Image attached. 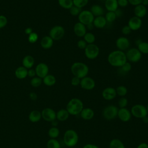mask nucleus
<instances>
[{"label":"nucleus","instance_id":"nucleus-1","mask_svg":"<svg viewBox=\"0 0 148 148\" xmlns=\"http://www.w3.org/2000/svg\"><path fill=\"white\" fill-rule=\"evenodd\" d=\"M108 63L114 67H121L127 61V57L124 51L116 50L111 51L108 56Z\"/></svg>","mask_w":148,"mask_h":148},{"label":"nucleus","instance_id":"nucleus-2","mask_svg":"<svg viewBox=\"0 0 148 148\" xmlns=\"http://www.w3.org/2000/svg\"><path fill=\"white\" fill-rule=\"evenodd\" d=\"M71 71L73 76L82 79L87 76L89 68L87 65L82 62H75L71 66Z\"/></svg>","mask_w":148,"mask_h":148},{"label":"nucleus","instance_id":"nucleus-3","mask_svg":"<svg viewBox=\"0 0 148 148\" xmlns=\"http://www.w3.org/2000/svg\"><path fill=\"white\" fill-rule=\"evenodd\" d=\"M83 109V103L77 98H72L68 102L66 109L71 115L76 116L80 113Z\"/></svg>","mask_w":148,"mask_h":148},{"label":"nucleus","instance_id":"nucleus-4","mask_svg":"<svg viewBox=\"0 0 148 148\" xmlns=\"http://www.w3.org/2000/svg\"><path fill=\"white\" fill-rule=\"evenodd\" d=\"M78 140V134L74 130L69 129L65 132L63 136V142L67 147H74L77 144Z\"/></svg>","mask_w":148,"mask_h":148},{"label":"nucleus","instance_id":"nucleus-5","mask_svg":"<svg viewBox=\"0 0 148 148\" xmlns=\"http://www.w3.org/2000/svg\"><path fill=\"white\" fill-rule=\"evenodd\" d=\"M84 50L85 56L89 60H94L97 58L100 52L99 47L94 43L88 44Z\"/></svg>","mask_w":148,"mask_h":148},{"label":"nucleus","instance_id":"nucleus-6","mask_svg":"<svg viewBox=\"0 0 148 148\" xmlns=\"http://www.w3.org/2000/svg\"><path fill=\"white\" fill-rule=\"evenodd\" d=\"M125 55L127 61L131 63L138 62L141 60L142 56V53L135 47L128 49L125 53Z\"/></svg>","mask_w":148,"mask_h":148},{"label":"nucleus","instance_id":"nucleus-7","mask_svg":"<svg viewBox=\"0 0 148 148\" xmlns=\"http://www.w3.org/2000/svg\"><path fill=\"white\" fill-rule=\"evenodd\" d=\"M132 116L138 119H143L147 116L146 107L142 104L134 105L131 109Z\"/></svg>","mask_w":148,"mask_h":148},{"label":"nucleus","instance_id":"nucleus-8","mask_svg":"<svg viewBox=\"0 0 148 148\" xmlns=\"http://www.w3.org/2000/svg\"><path fill=\"white\" fill-rule=\"evenodd\" d=\"M118 108L113 105H110L105 108L102 111L103 117L107 120H112L117 117Z\"/></svg>","mask_w":148,"mask_h":148},{"label":"nucleus","instance_id":"nucleus-9","mask_svg":"<svg viewBox=\"0 0 148 148\" xmlns=\"http://www.w3.org/2000/svg\"><path fill=\"white\" fill-rule=\"evenodd\" d=\"M65 35V29L64 27L60 25L53 27L49 31V36L53 40H59L61 39Z\"/></svg>","mask_w":148,"mask_h":148},{"label":"nucleus","instance_id":"nucleus-10","mask_svg":"<svg viewBox=\"0 0 148 148\" xmlns=\"http://www.w3.org/2000/svg\"><path fill=\"white\" fill-rule=\"evenodd\" d=\"M77 17L79 22L82 23L85 25L92 23L95 17L90 11V10H82Z\"/></svg>","mask_w":148,"mask_h":148},{"label":"nucleus","instance_id":"nucleus-11","mask_svg":"<svg viewBox=\"0 0 148 148\" xmlns=\"http://www.w3.org/2000/svg\"><path fill=\"white\" fill-rule=\"evenodd\" d=\"M42 118L46 121L52 122L56 119V112L50 108H44L41 112Z\"/></svg>","mask_w":148,"mask_h":148},{"label":"nucleus","instance_id":"nucleus-12","mask_svg":"<svg viewBox=\"0 0 148 148\" xmlns=\"http://www.w3.org/2000/svg\"><path fill=\"white\" fill-rule=\"evenodd\" d=\"M116 46L117 50L124 51L130 48V41L125 36L119 37L116 40Z\"/></svg>","mask_w":148,"mask_h":148},{"label":"nucleus","instance_id":"nucleus-13","mask_svg":"<svg viewBox=\"0 0 148 148\" xmlns=\"http://www.w3.org/2000/svg\"><path fill=\"white\" fill-rule=\"evenodd\" d=\"M80 86L84 90H91L95 86V82L92 78L87 76L81 79Z\"/></svg>","mask_w":148,"mask_h":148},{"label":"nucleus","instance_id":"nucleus-14","mask_svg":"<svg viewBox=\"0 0 148 148\" xmlns=\"http://www.w3.org/2000/svg\"><path fill=\"white\" fill-rule=\"evenodd\" d=\"M35 70L36 72V76L43 79L49 74V69L46 64L40 62L37 65Z\"/></svg>","mask_w":148,"mask_h":148},{"label":"nucleus","instance_id":"nucleus-15","mask_svg":"<svg viewBox=\"0 0 148 148\" xmlns=\"http://www.w3.org/2000/svg\"><path fill=\"white\" fill-rule=\"evenodd\" d=\"M127 25L131 28V31H135L141 28L142 25V21L141 18L134 16L129 19Z\"/></svg>","mask_w":148,"mask_h":148},{"label":"nucleus","instance_id":"nucleus-16","mask_svg":"<svg viewBox=\"0 0 148 148\" xmlns=\"http://www.w3.org/2000/svg\"><path fill=\"white\" fill-rule=\"evenodd\" d=\"M117 95L116 89L112 87H108L103 90L102 96L103 98L106 101L113 99Z\"/></svg>","mask_w":148,"mask_h":148},{"label":"nucleus","instance_id":"nucleus-17","mask_svg":"<svg viewBox=\"0 0 148 148\" xmlns=\"http://www.w3.org/2000/svg\"><path fill=\"white\" fill-rule=\"evenodd\" d=\"M131 116L132 114L131 112L126 108L119 109L117 117L121 121L123 122H127L130 120Z\"/></svg>","mask_w":148,"mask_h":148},{"label":"nucleus","instance_id":"nucleus-18","mask_svg":"<svg viewBox=\"0 0 148 148\" xmlns=\"http://www.w3.org/2000/svg\"><path fill=\"white\" fill-rule=\"evenodd\" d=\"M74 34L78 37H83L87 32L86 25L80 22H77L73 26Z\"/></svg>","mask_w":148,"mask_h":148},{"label":"nucleus","instance_id":"nucleus-19","mask_svg":"<svg viewBox=\"0 0 148 148\" xmlns=\"http://www.w3.org/2000/svg\"><path fill=\"white\" fill-rule=\"evenodd\" d=\"M147 12V10L146 6H145L142 4H139L135 6L134 9V13L135 16H136L141 19L142 18L146 16Z\"/></svg>","mask_w":148,"mask_h":148},{"label":"nucleus","instance_id":"nucleus-20","mask_svg":"<svg viewBox=\"0 0 148 148\" xmlns=\"http://www.w3.org/2000/svg\"><path fill=\"white\" fill-rule=\"evenodd\" d=\"M81 117L84 120H90L94 116V111L90 108H83L80 113Z\"/></svg>","mask_w":148,"mask_h":148},{"label":"nucleus","instance_id":"nucleus-21","mask_svg":"<svg viewBox=\"0 0 148 148\" xmlns=\"http://www.w3.org/2000/svg\"><path fill=\"white\" fill-rule=\"evenodd\" d=\"M92 24L97 28H103L106 26L107 22L103 16H100L94 17Z\"/></svg>","mask_w":148,"mask_h":148},{"label":"nucleus","instance_id":"nucleus-22","mask_svg":"<svg viewBox=\"0 0 148 148\" xmlns=\"http://www.w3.org/2000/svg\"><path fill=\"white\" fill-rule=\"evenodd\" d=\"M105 7L108 12H115L118 8L117 0H105Z\"/></svg>","mask_w":148,"mask_h":148},{"label":"nucleus","instance_id":"nucleus-23","mask_svg":"<svg viewBox=\"0 0 148 148\" xmlns=\"http://www.w3.org/2000/svg\"><path fill=\"white\" fill-rule=\"evenodd\" d=\"M53 43L54 40L49 35L44 36L40 41V45L44 49H50L53 46Z\"/></svg>","mask_w":148,"mask_h":148},{"label":"nucleus","instance_id":"nucleus-24","mask_svg":"<svg viewBox=\"0 0 148 148\" xmlns=\"http://www.w3.org/2000/svg\"><path fill=\"white\" fill-rule=\"evenodd\" d=\"M29 120L32 123H37L42 119L41 112L38 110H32L28 115Z\"/></svg>","mask_w":148,"mask_h":148},{"label":"nucleus","instance_id":"nucleus-25","mask_svg":"<svg viewBox=\"0 0 148 148\" xmlns=\"http://www.w3.org/2000/svg\"><path fill=\"white\" fill-rule=\"evenodd\" d=\"M90 11L93 14L94 17L103 16L104 13L103 8L99 5L95 4L91 6Z\"/></svg>","mask_w":148,"mask_h":148},{"label":"nucleus","instance_id":"nucleus-26","mask_svg":"<svg viewBox=\"0 0 148 148\" xmlns=\"http://www.w3.org/2000/svg\"><path fill=\"white\" fill-rule=\"evenodd\" d=\"M14 74L18 79H25L28 76V69L23 66H19L16 69Z\"/></svg>","mask_w":148,"mask_h":148},{"label":"nucleus","instance_id":"nucleus-27","mask_svg":"<svg viewBox=\"0 0 148 148\" xmlns=\"http://www.w3.org/2000/svg\"><path fill=\"white\" fill-rule=\"evenodd\" d=\"M34 62H35L34 58H33L32 56L29 55L25 56L23 58L22 61L23 66L25 68H27V69L32 68L34 65Z\"/></svg>","mask_w":148,"mask_h":148},{"label":"nucleus","instance_id":"nucleus-28","mask_svg":"<svg viewBox=\"0 0 148 148\" xmlns=\"http://www.w3.org/2000/svg\"><path fill=\"white\" fill-rule=\"evenodd\" d=\"M69 115L66 109H61L56 113V119L59 121H65L69 118Z\"/></svg>","mask_w":148,"mask_h":148},{"label":"nucleus","instance_id":"nucleus-29","mask_svg":"<svg viewBox=\"0 0 148 148\" xmlns=\"http://www.w3.org/2000/svg\"><path fill=\"white\" fill-rule=\"evenodd\" d=\"M42 82L47 86H53L56 83V79L54 75L48 74L42 79Z\"/></svg>","mask_w":148,"mask_h":148},{"label":"nucleus","instance_id":"nucleus-30","mask_svg":"<svg viewBox=\"0 0 148 148\" xmlns=\"http://www.w3.org/2000/svg\"><path fill=\"white\" fill-rule=\"evenodd\" d=\"M109 148H125L124 143L119 139H113L110 140Z\"/></svg>","mask_w":148,"mask_h":148},{"label":"nucleus","instance_id":"nucleus-31","mask_svg":"<svg viewBox=\"0 0 148 148\" xmlns=\"http://www.w3.org/2000/svg\"><path fill=\"white\" fill-rule=\"evenodd\" d=\"M137 49L142 53V54H148V42L140 41L138 43Z\"/></svg>","mask_w":148,"mask_h":148},{"label":"nucleus","instance_id":"nucleus-32","mask_svg":"<svg viewBox=\"0 0 148 148\" xmlns=\"http://www.w3.org/2000/svg\"><path fill=\"white\" fill-rule=\"evenodd\" d=\"M58 5L63 9H69L73 5V0H58Z\"/></svg>","mask_w":148,"mask_h":148},{"label":"nucleus","instance_id":"nucleus-33","mask_svg":"<svg viewBox=\"0 0 148 148\" xmlns=\"http://www.w3.org/2000/svg\"><path fill=\"white\" fill-rule=\"evenodd\" d=\"M83 38L87 45L92 44L95 40V36L94 34L91 32H87Z\"/></svg>","mask_w":148,"mask_h":148},{"label":"nucleus","instance_id":"nucleus-34","mask_svg":"<svg viewBox=\"0 0 148 148\" xmlns=\"http://www.w3.org/2000/svg\"><path fill=\"white\" fill-rule=\"evenodd\" d=\"M59 135L60 130L56 127H52L48 131V135L51 139H56Z\"/></svg>","mask_w":148,"mask_h":148},{"label":"nucleus","instance_id":"nucleus-35","mask_svg":"<svg viewBox=\"0 0 148 148\" xmlns=\"http://www.w3.org/2000/svg\"><path fill=\"white\" fill-rule=\"evenodd\" d=\"M47 148H61V145L56 139H50L46 143Z\"/></svg>","mask_w":148,"mask_h":148},{"label":"nucleus","instance_id":"nucleus-36","mask_svg":"<svg viewBox=\"0 0 148 148\" xmlns=\"http://www.w3.org/2000/svg\"><path fill=\"white\" fill-rule=\"evenodd\" d=\"M104 17L106 19V22L109 23L114 22L117 18L115 12H107Z\"/></svg>","mask_w":148,"mask_h":148},{"label":"nucleus","instance_id":"nucleus-37","mask_svg":"<svg viewBox=\"0 0 148 148\" xmlns=\"http://www.w3.org/2000/svg\"><path fill=\"white\" fill-rule=\"evenodd\" d=\"M116 91L117 95H118L119 96H120L121 97H125L127 95V92H128L127 88L125 86H123V85L118 86L116 88Z\"/></svg>","mask_w":148,"mask_h":148},{"label":"nucleus","instance_id":"nucleus-38","mask_svg":"<svg viewBox=\"0 0 148 148\" xmlns=\"http://www.w3.org/2000/svg\"><path fill=\"white\" fill-rule=\"evenodd\" d=\"M42 79L38 77V76H35L32 77L31 80L30 84L31 85L34 87H39L42 83Z\"/></svg>","mask_w":148,"mask_h":148},{"label":"nucleus","instance_id":"nucleus-39","mask_svg":"<svg viewBox=\"0 0 148 148\" xmlns=\"http://www.w3.org/2000/svg\"><path fill=\"white\" fill-rule=\"evenodd\" d=\"M88 3V0H73V5L80 9L86 6Z\"/></svg>","mask_w":148,"mask_h":148},{"label":"nucleus","instance_id":"nucleus-40","mask_svg":"<svg viewBox=\"0 0 148 148\" xmlns=\"http://www.w3.org/2000/svg\"><path fill=\"white\" fill-rule=\"evenodd\" d=\"M69 13L70 14L73 16H78L79 14H80V13L81 12V11L82 10V9L75 6L74 5H73L69 9Z\"/></svg>","mask_w":148,"mask_h":148},{"label":"nucleus","instance_id":"nucleus-41","mask_svg":"<svg viewBox=\"0 0 148 148\" xmlns=\"http://www.w3.org/2000/svg\"><path fill=\"white\" fill-rule=\"evenodd\" d=\"M120 68V70L123 73H128L129 72L132 68V65L131 62L127 61L125 64H124Z\"/></svg>","mask_w":148,"mask_h":148},{"label":"nucleus","instance_id":"nucleus-42","mask_svg":"<svg viewBox=\"0 0 148 148\" xmlns=\"http://www.w3.org/2000/svg\"><path fill=\"white\" fill-rule=\"evenodd\" d=\"M38 39V35L34 32H32L28 36V40L29 43H34Z\"/></svg>","mask_w":148,"mask_h":148},{"label":"nucleus","instance_id":"nucleus-43","mask_svg":"<svg viewBox=\"0 0 148 148\" xmlns=\"http://www.w3.org/2000/svg\"><path fill=\"white\" fill-rule=\"evenodd\" d=\"M127 104H128V99L124 97H121L118 101V105L120 107V108H125Z\"/></svg>","mask_w":148,"mask_h":148},{"label":"nucleus","instance_id":"nucleus-44","mask_svg":"<svg viewBox=\"0 0 148 148\" xmlns=\"http://www.w3.org/2000/svg\"><path fill=\"white\" fill-rule=\"evenodd\" d=\"M8 23V19L6 16L0 15V29L5 27Z\"/></svg>","mask_w":148,"mask_h":148},{"label":"nucleus","instance_id":"nucleus-45","mask_svg":"<svg viewBox=\"0 0 148 148\" xmlns=\"http://www.w3.org/2000/svg\"><path fill=\"white\" fill-rule=\"evenodd\" d=\"M87 44L84 41V39H80L77 42V46L79 49L82 50H84V49L86 47Z\"/></svg>","mask_w":148,"mask_h":148},{"label":"nucleus","instance_id":"nucleus-46","mask_svg":"<svg viewBox=\"0 0 148 148\" xmlns=\"http://www.w3.org/2000/svg\"><path fill=\"white\" fill-rule=\"evenodd\" d=\"M80 80H81V79H80L79 77H76V76H73L71 79V83L72 86H77L80 85Z\"/></svg>","mask_w":148,"mask_h":148},{"label":"nucleus","instance_id":"nucleus-47","mask_svg":"<svg viewBox=\"0 0 148 148\" xmlns=\"http://www.w3.org/2000/svg\"><path fill=\"white\" fill-rule=\"evenodd\" d=\"M131 28L128 27V25H125L123 26L121 28V33L124 35H129L131 32Z\"/></svg>","mask_w":148,"mask_h":148},{"label":"nucleus","instance_id":"nucleus-48","mask_svg":"<svg viewBox=\"0 0 148 148\" xmlns=\"http://www.w3.org/2000/svg\"><path fill=\"white\" fill-rule=\"evenodd\" d=\"M117 4L119 7L125 8L129 4L128 0H117Z\"/></svg>","mask_w":148,"mask_h":148},{"label":"nucleus","instance_id":"nucleus-49","mask_svg":"<svg viewBox=\"0 0 148 148\" xmlns=\"http://www.w3.org/2000/svg\"><path fill=\"white\" fill-rule=\"evenodd\" d=\"M142 1V0H128V3L130 4H131V5L134 6H136L138 5L141 4Z\"/></svg>","mask_w":148,"mask_h":148},{"label":"nucleus","instance_id":"nucleus-50","mask_svg":"<svg viewBox=\"0 0 148 148\" xmlns=\"http://www.w3.org/2000/svg\"><path fill=\"white\" fill-rule=\"evenodd\" d=\"M36 72H35V70L34 69H29L28 70V76L30 77H34L36 76Z\"/></svg>","mask_w":148,"mask_h":148},{"label":"nucleus","instance_id":"nucleus-51","mask_svg":"<svg viewBox=\"0 0 148 148\" xmlns=\"http://www.w3.org/2000/svg\"><path fill=\"white\" fill-rule=\"evenodd\" d=\"M83 148H99L98 146L94 145V144H91V143H87L86 145H85Z\"/></svg>","mask_w":148,"mask_h":148},{"label":"nucleus","instance_id":"nucleus-52","mask_svg":"<svg viewBox=\"0 0 148 148\" xmlns=\"http://www.w3.org/2000/svg\"><path fill=\"white\" fill-rule=\"evenodd\" d=\"M136 148H148V145L145 142H142L139 144Z\"/></svg>","mask_w":148,"mask_h":148},{"label":"nucleus","instance_id":"nucleus-53","mask_svg":"<svg viewBox=\"0 0 148 148\" xmlns=\"http://www.w3.org/2000/svg\"><path fill=\"white\" fill-rule=\"evenodd\" d=\"M29 98H31V99L35 101L37 99V95L35 92H31L29 94Z\"/></svg>","mask_w":148,"mask_h":148},{"label":"nucleus","instance_id":"nucleus-54","mask_svg":"<svg viewBox=\"0 0 148 148\" xmlns=\"http://www.w3.org/2000/svg\"><path fill=\"white\" fill-rule=\"evenodd\" d=\"M24 32H25V34L29 35L30 34H31L33 31H32V28H31V27H28V28H26L24 30Z\"/></svg>","mask_w":148,"mask_h":148},{"label":"nucleus","instance_id":"nucleus-55","mask_svg":"<svg viewBox=\"0 0 148 148\" xmlns=\"http://www.w3.org/2000/svg\"><path fill=\"white\" fill-rule=\"evenodd\" d=\"M86 27L87 31V30L91 31V30L93 29V28H94V25H93V24H92V23H90V24H88L86 25Z\"/></svg>","mask_w":148,"mask_h":148},{"label":"nucleus","instance_id":"nucleus-56","mask_svg":"<svg viewBox=\"0 0 148 148\" xmlns=\"http://www.w3.org/2000/svg\"><path fill=\"white\" fill-rule=\"evenodd\" d=\"M115 13H116V14L117 17H120V16L122 15V11H121L120 9H119V8L115 11Z\"/></svg>","mask_w":148,"mask_h":148},{"label":"nucleus","instance_id":"nucleus-57","mask_svg":"<svg viewBox=\"0 0 148 148\" xmlns=\"http://www.w3.org/2000/svg\"><path fill=\"white\" fill-rule=\"evenodd\" d=\"M141 4L145 6H147L148 5V0H142Z\"/></svg>","mask_w":148,"mask_h":148},{"label":"nucleus","instance_id":"nucleus-58","mask_svg":"<svg viewBox=\"0 0 148 148\" xmlns=\"http://www.w3.org/2000/svg\"><path fill=\"white\" fill-rule=\"evenodd\" d=\"M146 109H147V113H148V104H147V105L146 106Z\"/></svg>","mask_w":148,"mask_h":148}]
</instances>
